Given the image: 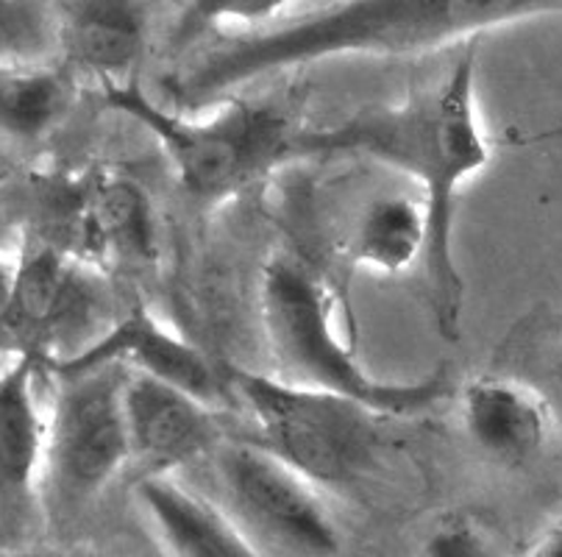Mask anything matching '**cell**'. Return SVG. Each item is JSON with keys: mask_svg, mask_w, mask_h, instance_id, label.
<instances>
[{"mask_svg": "<svg viewBox=\"0 0 562 557\" xmlns=\"http://www.w3.org/2000/svg\"><path fill=\"white\" fill-rule=\"evenodd\" d=\"M527 557H562V515H557L554 522L543 530Z\"/></svg>", "mask_w": 562, "mask_h": 557, "instance_id": "44dd1931", "label": "cell"}, {"mask_svg": "<svg viewBox=\"0 0 562 557\" xmlns=\"http://www.w3.org/2000/svg\"><path fill=\"white\" fill-rule=\"evenodd\" d=\"M134 497L170 557H262L228 510L173 480V474H143Z\"/></svg>", "mask_w": 562, "mask_h": 557, "instance_id": "9a60e30c", "label": "cell"}, {"mask_svg": "<svg viewBox=\"0 0 562 557\" xmlns=\"http://www.w3.org/2000/svg\"><path fill=\"white\" fill-rule=\"evenodd\" d=\"M59 45L98 85L134 81L148 43V0H50Z\"/></svg>", "mask_w": 562, "mask_h": 557, "instance_id": "5bb4252c", "label": "cell"}, {"mask_svg": "<svg viewBox=\"0 0 562 557\" xmlns=\"http://www.w3.org/2000/svg\"><path fill=\"white\" fill-rule=\"evenodd\" d=\"M335 154L366 156L420 187L426 210V252L420 259L426 293L437 332L454 341L465 307V282L454 259L457 196L491 163V145L476 107V43L429 90L295 134L293 159Z\"/></svg>", "mask_w": 562, "mask_h": 557, "instance_id": "7a4b0ae2", "label": "cell"}, {"mask_svg": "<svg viewBox=\"0 0 562 557\" xmlns=\"http://www.w3.org/2000/svg\"><path fill=\"white\" fill-rule=\"evenodd\" d=\"M112 293L95 265L54 243H36L14 265L12 296L0 318V352L34 354L48 368L87 352L114 321Z\"/></svg>", "mask_w": 562, "mask_h": 557, "instance_id": "52a82bcc", "label": "cell"}, {"mask_svg": "<svg viewBox=\"0 0 562 557\" xmlns=\"http://www.w3.org/2000/svg\"><path fill=\"white\" fill-rule=\"evenodd\" d=\"M259 315L273 377L304 388L329 390L366 404L373 413L418 415L449 393L446 368L413 382L379 379L357 360L335 324V301L321 276L288 257L270 259L259 282Z\"/></svg>", "mask_w": 562, "mask_h": 557, "instance_id": "277c9868", "label": "cell"}, {"mask_svg": "<svg viewBox=\"0 0 562 557\" xmlns=\"http://www.w3.org/2000/svg\"><path fill=\"white\" fill-rule=\"evenodd\" d=\"M424 557H502L485 530L471 519H446L424 541Z\"/></svg>", "mask_w": 562, "mask_h": 557, "instance_id": "ffe728a7", "label": "cell"}, {"mask_svg": "<svg viewBox=\"0 0 562 557\" xmlns=\"http://www.w3.org/2000/svg\"><path fill=\"white\" fill-rule=\"evenodd\" d=\"M295 0H184L168 34V48L176 56L221 34L232 25H248L251 31L281 20Z\"/></svg>", "mask_w": 562, "mask_h": 557, "instance_id": "ac0fdd59", "label": "cell"}, {"mask_svg": "<svg viewBox=\"0 0 562 557\" xmlns=\"http://www.w3.org/2000/svg\"><path fill=\"white\" fill-rule=\"evenodd\" d=\"M65 252L101 268L143 270L159 259L162 237L154 201L139 181L117 170H92L61 187Z\"/></svg>", "mask_w": 562, "mask_h": 557, "instance_id": "9c48e42d", "label": "cell"}, {"mask_svg": "<svg viewBox=\"0 0 562 557\" xmlns=\"http://www.w3.org/2000/svg\"><path fill=\"white\" fill-rule=\"evenodd\" d=\"M12 279H14V265L0 259V318L9 307V296H12Z\"/></svg>", "mask_w": 562, "mask_h": 557, "instance_id": "7402d4cb", "label": "cell"}, {"mask_svg": "<svg viewBox=\"0 0 562 557\" xmlns=\"http://www.w3.org/2000/svg\"><path fill=\"white\" fill-rule=\"evenodd\" d=\"M59 51V25L50 0H0V70L48 65Z\"/></svg>", "mask_w": 562, "mask_h": 557, "instance_id": "d6986e66", "label": "cell"}, {"mask_svg": "<svg viewBox=\"0 0 562 557\" xmlns=\"http://www.w3.org/2000/svg\"><path fill=\"white\" fill-rule=\"evenodd\" d=\"M560 352H562V332H560Z\"/></svg>", "mask_w": 562, "mask_h": 557, "instance_id": "cb8c5ba5", "label": "cell"}, {"mask_svg": "<svg viewBox=\"0 0 562 557\" xmlns=\"http://www.w3.org/2000/svg\"><path fill=\"white\" fill-rule=\"evenodd\" d=\"M76 90L72 76L50 65L0 70V140L40 145L70 118Z\"/></svg>", "mask_w": 562, "mask_h": 557, "instance_id": "2e32d148", "label": "cell"}, {"mask_svg": "<svg viewBox=\"0 0 562 557\" xmlns=\"http://www.w3.org/2000/svg\"><path fill=\"white\" fill-rule=\"evenodd\" d=\"M45 368L34 354H18L0 368V538L18 535L40 499L45 415L36 377Z\"/></svg>", "mask_w": 562, "mask_h": 557, "instance_id": "7c38bea8", "label": "cell"}, {"mask_svg": "<svg viewBox=\"0 0 562 557\" xmlns=\"http://www.w3.org/2000/svg\"><path fill=\"white\" fill-rule=\"evenodd\" d=\"M228 390L251 413L257 437L321 491L357 486L376 460L379 419L366 404L273 374L226 368Z\"/></svg>", "mask_w": 562, "mask_h": 557, "instance_id": "5b68a950", "label": "cell"}, {"mask_svg": "<svg viewBox=\"0 0 562 557\" xmlns=\"http://www.w3.org/2000/svg\"><path fill=\"white\" fill-rule=\"evenodd\" d=\"M95 366H120L126 371L145 374L195 396L210 408L232 393L226 371H221L201 348L159 321L145 304H132L126 312H120L87 352L65 366H56L54 371Z\"/></svg>", "mask_w": 562, "mask_h": 557, "instance_id": "30bf717a", "label": "cell"}, {"mask_svg": "<svg viewBox=\"0 0 562 557\" xmlns=\"http://www.w3.org/2000/svg\"><path fill=\"white\" fill-rule=\"evenodd\" d=\"M56 379L45 419L40 497L54 513L72 515L95 502L132 463L123 413L126 368H76L56 371Z\"/></svg>", "mask_w": 562, "mask_h": 557, "instance_id": "8992f818", "label": "cell"}, {"mask_svg": "<svg viewBox=\"0 0 562 557\" xmlns=\"http://www.w3.org/2000/svg\"><path fill=\"white\" fill-rule=\"evenodd\" d=\"M215 468L239 527L301 557H335L340 530L321 488L254 441L217 444Z\"/></svg>", "mask_w": 562, "mask_h": 557, "instance_id": "ba28073f", "label": "cell"}, {"mask_svg": "<svg viewBox=\"0 0 562 557\" xmlns=\"http://www.w3.org/2000/svg\"><path fill=\"white\" fill-rule=\"evenodd\" d=\"M0 557H50L45 552H34V549H12V552H3Z\"/></svg>", "mask_w": 562, "mask_h": 557, "instance_id": "603a6c76", "label": "cell"}, {"mask_svg": "<svg viewBox=\"0 0 562 557\" xmlns=\"http://www.w3.org/2000/svg\"><path fill=\"white\" fill-rule=\"evenodd\" d=\"M426 252V210L413 196L373 198L357 218L348 237V257L362 268L379 274H404L424 259Z\"/></svg>", "mask_w": 562, "mask_h": 557, "instance_id": "e0dca14e", "label": "cell"}, {"mask_svg": "<svg viewBox=\"0 0 562 557\" xmlns=\"http://www.w3.org/2000/svg\"><path fill=\"white\" fill-rule=\"evenodd\" d=\"M460 424L473 449L504 468L538 460L554 435L549 402L513 377H476L460 390Z\"/></svg>", "mask_w": 562, "mask_h": 557, "instance_id": "4fadbf2b", "label": "cell"}, {"mask_svg": "<svg viewBox=\"0 0 562 557\" xmlns=\"http://www.w3.org/2000/svg\"><path fill=\"white\" fill-rule=\"evenodd\" d=\"M562 0H331L315 12L221 36L168 78L170 107L204 112L239 87L342 56L435 54L482 34L560 14Z\"/></svg>", "mask_w": 562, "mask_h": 557, "instance_id": "6da1fadb", "label": "cell"}, {"mask_svg": "<svg viewBox=\"0 0 562 557\" xmlns=\"http://www.w3.org/2000/svg\"><path fill=\"white\" fill-rule=\"evenodd\" d=\"M103 107L143 126L159 143L181 190L201 207H217L293 159L290 114L270 101L226 98L204 112L159 103L139 81L101 90Z\"/></svg>", "mask_w": 562, "mask_h": 557, "instance_id": "3957f363", "label": "cell"}, {"mask_svg": "<svg viewBox=\"0 0 562 557\" xmlns=\"http://www.w3.org/2000/svg\"><path fill=\"white\" fill-rule=\"evenodd\" d=\"M123 413L132 463H139L145 474H173L221 444L210 404L145 374L126 371Z\"/></svg>", "mask_w": 562, "mask_h": 557, "instance_id": "8fae6325", "label": "cell"}]
</instances>
